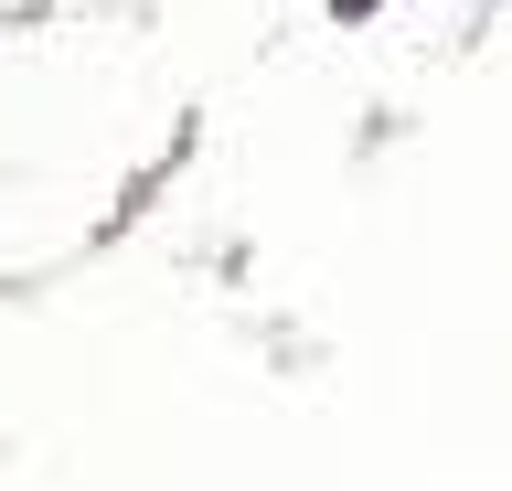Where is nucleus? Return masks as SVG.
<instances>
[]
</instances>
